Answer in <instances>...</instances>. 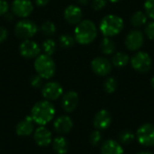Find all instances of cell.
<instances>
[{
    "mask_svg": "<svg viewBox=\"0 0 154 154\" xmlns=\"http://www.w3.org/2000/svg\"><path fill=\"white\" fill-rule=\"evenodd\" d=\"M144 43V35L143 32L138 29H134L130 31L125 41V47L131 51H139Z\"/></svg>",
    "mask_w": 154,
    "mask_h": 154,
    "instance_id": "cell-8",
    "label": "cell"
},
{
    "mask_svg": "<svg viewBox=\"0 0 154 154\" xmlns=\"http://www.w3.org/2000/svg\"><path fill=\"white\" fill-rule=\"evenodd\" d=\"M112 65L116 68H124L130 62V57L127 53L123 51L116 52L112 57Z\"/></svg>",
    "mask_w": 154,
    "mask_h": 154,
    "instance_id": "cell-21",
    "label": "cell"
},
{
    "mask_svg": "<svg viewBox=\"0 0 154 154\" xmlns=\"http://www.w3.org/2000/svg\"><path fill=\"white\" fill-rule=\"evenodd\" d=\"M34 69L37 74L43 79H51L56 72V65L51 56L47 54H40L34 61Z\"/></svg>",
    "mask_w": 154,
    "mask_h": 154,
    "instance_id": "cell-4",
    "label": "cell"
},
{
    "mask_svg": "<svg viewBox=\"0 0 154 154\" xmlns=\"http://www.w3.org/2000/svg\"><path fill=\"white\" fill-rule=\"evenodd\" d=\"M151 86H152V88L154 89V76L152 78V79H151Z\"/></svg>",
    "mask_w": 154,
    "mask_h": 154,
    "instance_id": "cell-38",
    "label": "cell"
},
{
    "mask_svg": "<svg viewBox=\"0 0 154 154\" xmlns=\"http://www.w3.org/2000/svg\"><path fill=\"white\" fill-rule=\"evenodd\" d=\"M144 32L150 40L154 41V21L149 22L145 24Z\"/></svg>",
    "mask_w": 154,
    "mask_h": 154,
    "instance_id": "cell-31",
    "label": "cell"
},
{
    "mask_svg": "<svg viewBox=\"0 0 154 154\" xmlns=\"http://www.w3.org/2000/svg\"><path fill=\"white\" fill-rule=\"evenodd\" d=\"M131 24L135 28H140L148 23V16L143 11H136L134 13L130 19Z\"/></svg>",
    "mask_w": 154,
    "mask_h": 154,
    "instance_id": "cell-20",
    "label": "cell"
},
{
    "mask_svg": "<svg viewBox=\"0 0 154 154\" xmlns=\"http://www.w3.org/2000/svg\"><path fill=\"white\" fill-rule=\"evenodd\" d=\"M49 1L50 0H34L35 4L38 6H44V5H46L49 3Z\"/></svg>",
    "mask_w": 154,
    "mask_h": 154,
    "instance_id": "cell-36",
    "label": "cell"
},
{
    "mask_svg": "<svg viewBox=\"0 0 154 154\" xmlns=\"http://www.w3.org/2000/svg\"><path fill=\"white\" fill-rule=\"evenodd\" d=\"M83 13L79 6L70 5L64 11V18L70 24H78L82 21Z\"/></svg>",
    "mask_w": 154,
    "mask_h": 154,
    "instance_id": "cell-14",
    "label": "cell"
},
{
    "mask_svg": "<svg viewBox=\"0 0 154 154\" xmlns=\"http://www.w3.org/2000/svg\"><path fill=\"white\" fill-rule=\"evenodd\" d=\"M144 10L147 16L154 21V0H145Z\"/></svg>",
    "mask_w": 154,
    "mask_h": 154,
    "instance_id": "cell-29",
    "label": "cell"
},
{
    "mask_svg": "<svg viewBox=\"0 0 154 154\" xmlns=\"http://www.w3.org/2000/svg\"><path fill=\"white\" fill-rule=\"evenodd\" d=\"M100 49L102 52L106 55H111L115 53L116 50V45L115 42L110 37H105L100 43Z\"/></svg>",
    "mask_w": 154,
    "mask_h": 154,
    "instance_id": "cell-23",
    "label": "cell"
},
{
    "mask_svg": "<svg viewBox=\"0 0 154 154\" xmlns=\"http://www.w3.org/2000/svg\"><path fill=\"white\" fill-rule=\"evenodd\" d=\"M111 124L112 116L107 110L102 109L96 114L94 118V126L97 130H106L111 125Z\"/></svg>",
    "mask_w": 154,
    "mask_h": 154,
    "instance_id": "cell-13",
    "label": "cell"
},
{
    "mask_svg": "<svg viewBox=\"0 0 154 154\" xmlns=\"http://www.w3.org/2000/svg\"><path fill=\"white\" fill-rule=\"evenodd\" d=\"M138 143L145 147L154 146V125L144 124L141 125L136 132Z\"/></svg>",
    "mask_w": 154,
    "mask_h": 154,
    "instance_id": "cell-7",
    "label": "cell"
},
{
    "mask_svg": "<svg viewBox=\"0 0 154 154\" xmlns=\"http://www.w3.org/2000/svg\"><path fill=\"white\" fill-rule=\"evenodd\" d=\"M37 31V25L32 21L30 20L19 21L14 27L15 35L23 40H29L30 38L33 37Z\"/></svg>",
    "mask_w": 154,
    "mask_h": 154,
    "instance_id": "cell-6",
    "label": "cell"
},
{
    "mask_svg": "<svg viewBox=\"0 0 154 154\" xmlns=\"http://www.w3.org/2000/svg\"><path fill=\"white\" fill-rule=\"evenodd\" d=\"M106 5V0H92L91 6L94 10L99 11L102 10Z\"/></svg>",
    "mask_w": 154,
    "mask_h": 154,
    "instance_id": "cell-32",
    "label": "cell"
},
{
    "mask_svg": "<svg viewBox=\"0 0 154 154\" xmlns=\"http://www.w3.org/2000/svg\"><path fill=\"white\" fill-rule=\"evenodd\" d=\"M7 35H8V32L6 29L3 26H0V43L4 42L6 40Z\"/></svg>",
    "mask_w": 154,
    "mask_h": 154,
    "instance_id": "cell-35",
    "label": "cell"
},
{
    "mask_svg": "<svg viewBox=\"0 0 154 154\" xmlns=\"http://www.w3.org/2000/svg\"><path fill=\"white\" fill-rule=\"evenodd\" d=\"M12 13L18 17H27L33 11V5L30 0H14L11 5Z\"/></svg>",
    "mask_w": 154,
    "mask_h": 154,
    "instance_id": "cell-10",
    "label": "cell"
},
{
    "mask_svg": "<svg viewBox=\"0 0 154 154\" xmlns=\"http://www.w3.org/2000/svg\"><path fill=\"white\" fill-rule=\"evenodd\" d=\"M97 36V28L91 20H83L79 23L74 31L75 41L82 45H87L95 41Z\"/></svg>",
    "mask_w": 154,
    "mask_h": 154,
    "instance_id": "cell-2",
    "label": "cell"
},
{
    "mask_svg": "<svg viewBox=\"0 0 154 154\" xmlns=\"http://www.w3.org/2000/svg\"><path fill=\"white\" fill-rule=\"evenodd\" d=\"M117 86H118L117 80L113 77L107 78L104 82V89L108 94L114 93L117 89Z\"/></svg>",
    "mask_w": 154,
    "mask_h": 154,
    "instance_id": "cell-26",
    "label": "cell"
},
{
    "mask_svg": "<svg viewBox=\"0 0 154 154\" xmlns=\"http://www.w3.org/2000/svg\"><path fill=\"white\" fill-rule=\"evenodd\" d=\"M101 154H124V149L119 142L107 140L101 147Z\"/></svg>",
    "mask_w": 154,
    "mask_h": 154,
    "instance_id": "cell-19",
    "label": "cell"
},
{
    "mask_svg": "<svg viewBox=\"0 0 154 154\" xmlns=\"http://www.w3.org/2000/svg\"><path fill=\"white\" fill-rule=\"evenodd\" d=\"M125 26L124 20L116 14H107L102 18L99 30L105 37H113L119 34Z\"/></svg>",
    "mask_w": 154,
    "mask_h": 154,
    "instance_id": "cell-3",
    "label": "cell"
},
{
    "mask_svg": "<svg viewBox=\"0 0 154 154\" xmlns=\"http://www.w3.org/2000/svg\"><path fill=\"white\" fill-rule=\"evenodd\" d=\"M42 77H40L38 74L37 75H34V76H32V78H31V80H30V82H31V85L33 87V88H40V87H42Z\"/></svg>",
    "mask_w": 154,
    "mask_h": 154,
    "instance_id": "cell-33",
    "label": "cell"
},
{
    "mask_svg": "<svg viewBox=\"0 0 154 154\" xmlns=\"http://www.w3.org/2000/svg\"><path fill=\"white\" fill-rule=\"evenodd\" d=\"M62 108L67 113H72L79 105V95L75 91H69L62 97Z\"/></svg>",
    "mask_w": 154,
    "mask_h": 154,
    "instance_id": "cell-15",
    "label": "cell"
},
{
    "mask_svg": "<svg viewBox=\"0 0 154 154\" xmlns=\"http://www.w3.org/2000/svg\"><path fill=\"white\" fill-rule=\"evenodd\" d=\"M20 54L25 59H32L36 58L40 55L41 47L37 44V42L29 40H24L19 46Z\"/></svg>",
    "mask_w": 154,
    "mask_h": 154,
    "instance_id": "cell-12",
    "label": "cell"
},
{
    "mask_svg": "<svg viewBox=\"0 0 154 154\" xmlns=\"http://www.w3.org/2000/svg\"><path fill=\"white\" fill-rule=\"evenodd\" d=\"M53 150L57 154H65L69 150L68 141L63 136L56 137L52 143Z\"/></svg>",
    "mask_w": 154,
    "mask_h": 154,
    "instance_id": "cell-22",
    "label": "cell"
},
{
    "mask_svg": "<svg viewBox=\"0 0 154 154\" xmlns=\"http://www.w3.org/2000/svg\"><path fill=\"white\" fill-rule=\"evenodd\" d=\"M118 141L123 144H130L134 142L135 135L130 130H123L118 134Z\"/></svg>",
    "mask_w": 154,
    "mask_h": 154,
    "instance_id": "cell-24",
    "label": "cell"
},
{
    "mask_svg": "<svg viewBox=\"0 0 154 154\" xmlns=\"http://www.w3.org/2000/svg\"><path fill=\"white\" fill-rule=\"evenodd\" d=\"M77 1H78V3H79L80 5H87L89 2V0H77Z\"/></svg>",
    "mask_w": 154,
    "mask_h": 154,
    "instance_id": "cell-37",
    "label": "cell"
},
{
    "mask_svg": "<svg viewBox=\"0 0 154 154\" xmlns=\"http://www.w3.org/2000/svg\"><path fill=\"white\" fill-rule=\"evenodd\" d=\"M130 63L132 68L140 73H146L151 70L152 66V60L145 51H137L130 58Z\"/></svg>",
    "mask_w": 154,
    "mask_h": 154,
    "instance_id": "cell-5",
    "label": "cell"
},
{
    "mask_svg": "<svg viewBox=\"0 0 154 154\" xmlns=\"http://www.w3.org/2000/svg\"><path fill=\"white\" fill-rule=\"evenodd\" d=\"M56 133L60 134H66L70 132L73 127V122L68 116H60L56 118L53 124Z\"/></svg>",
    "mask_w": 154,
    "mask_h": 154,
    "instance_id": "cell-17",
    "label": "cell"
},
{
    "mask_svg": "<svg viewBox=\"0 0 154 154\" xmlns=\"http://www.w3.org/2000/svg\"><path fill=\"white\" fill-rule=\"evenodd\" d=\"M42 49L44 51V54L51 56L56 51V42L52 39H47L42 42Z\"/></svg>",
    "mask_w": 154,
    "mask_h": 154,
    "instance_id": "cell-25",
    "label": "cell"
},
{
    "mask_svg": "<svg viewBox=\"0 0 154 154\" xmlns=\"http://www.w3.org/2000/svg\"><path fill=\"white\" fill-rule=\"evenodd\" d=\"M33 120L30 116H27L24 120L21 121L15 128V132L19 136H28L33 132Z\"/></svg>",
    "mask_w": 154,
    "mask_h": 154,
    "instance_id": "cell-18",
    "label": "cell"
},
{
    "mask_svg": "<svg viewBox=\"0 0 154 154\" xmlns=\"http://www.w3.org/2000/svg\"><path fill=\"white\" fill-rule=\"evenodd\" d=\"M101 140H102V134L99 130H96L90 134L89 142L93 146H97L100 143Z\"/></svg>",
    "mask_w": 154,
    "mask_h": 154,
    "instance_id": "cell-30",
    "label": "cell"
},
{
    "mask_svg": "<svg viewBox=\"0 0 154 154\" xmlns=\"http://www.w3.org/2000/svg\"><path fill=\"white\" fill-rule=\"evenodd\" d=\"M112 62L105 57H97L91 61V69L100 77L107 76L112 70Z\"/></svg>",
    "mask_w": 154,
    "mask_h": 154,
    "instance_id": "cell-9",
    "label": "cell"
},
{
    "mask_svg": "<svg viewBox=\"0 0 154 154\" xmlns=\"http://www.w3.org/2000/svg\"><path fill=\"white\" fill-rule=\"evenodd\" d=\"M40 30H41V32L44 35H46V36H51L52 34H54V32L56 31V26H55V24L52 22L46 21L43 23H42Z\"/></svg>",
    "mask_w": 154,
    "mask_h": 154,
    "instance_id": "cell-27",
    "label": "cell"
},
{
    "mask_svg": "<svg viewBox=\"0 0 154 154\" xmlns=\"http://www.w3.org/2000/svg\"><path fill=\"white\" fill-rule=\"evenodd\" d=\"M33 138L39 146L46 147L51 143V133L44 125H41L34 131Z\"/></svg>",
    "mask_w": 154,
    "mask_h": 154,
    "instance_id": "cell-16",
    "label": "cell"
},
{
    "mask_svg": "<svg viewBox=\"0 0 154 154\" xmlns=\"http://www.w3.org/2000/svg\"><path fill=\"white\" fill-rule=\"evenodd\" d=\"M42 94L46 100L52 101L60 97L63 94V88L60 84L57 82H48L43 85Z\"/></svg>",
    "mask_w": 154,
    "mask_h": 154,
    "instance_id": "cell-11",
    "label": "cell"
},
{
    "mask_svg": "<svg viewBox=\"0 0 154 154\" xmlns=\"http://www.w3.org/2000/svg\"><path fill=\"white\" fill-rule=\"evenodd\" d=\"M109 2H111V3H118L119 1H121V0H108Z\"/></svg>",
    "mask_w": 154,
    "mask_h": 154,
    "instance_id": "cell-40",
    "label": "cell"
},
{
    "mask_svg": "<svg viewBox=\"0 0 154 154\" xmlns=\"http://www.w3.org/2000/svg\"><path fill=\"white\" fill-rule=\"evenodd\" d=\"M9 9V5L5 0H0V15L7 14Z\"/></svg>",
    "mask_w": 154,
    "mask_h": 154,
    "instance_id": "cell-34",
    "label": "cell"
},
{
    "mask_svg": "<svg viewBox=\"0 0 154 154\" xmlns=\"http://www.w3.org/2000/svg\"><path fill=\"white\" fill-rule=\"evenodd\" d=\"M75 38L72 37L70 34L65 33V34H61L60 39H59V42L60 44L61 47L63 48H70L74 45L75 43Z\"/></svg>",
    "mask_w": 154,
    "mask_h": 154,
    "instance_id": "cell-28",
    "label": "cell"
},
{
    "mask_svg": "<svg viewBox=\"0 0 154 154\" xmlns=\"http://www.w3.org/2000/svg\"><path fill=\"white\" fill-rule=\"evenodd\" d=\"M137 154H152V152H139V153Z\"/></svg>",
    "mask_w": 154,
    "mask_h": 154,
    "instance_id": "cell-39",
    "label": "cell"
},
{
    "mask_svg": "<svg viewBox=\"0 0 154 154\" xmlns=\"http://www.w3.org/2000/svg\"><path fill=\"white\" fill-rule=\"evenodd\" d=\"M55 116V107L49 100L37 102L32 108L31 117L39 125H45L50 123Z\"/></svg>",
    "mask_w": 154,
    "mask_h": 154,
    "instance_id": "cell-1",
    "label": "cell"
}]
</instances>
